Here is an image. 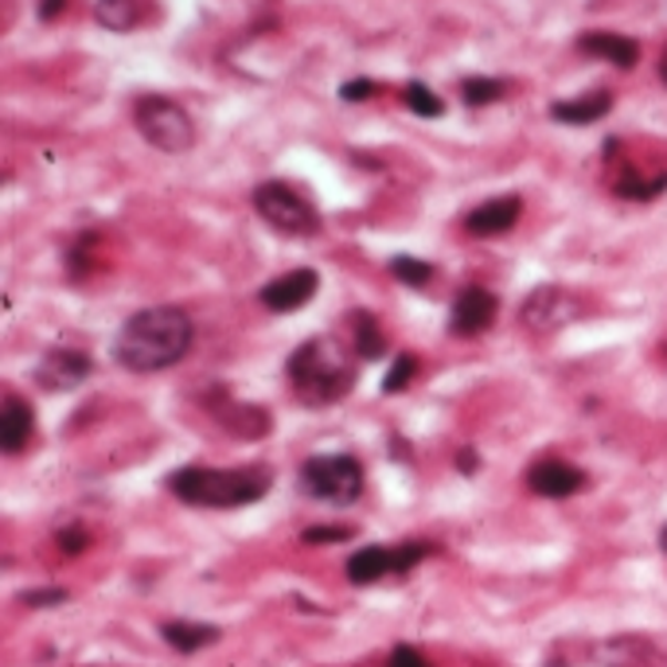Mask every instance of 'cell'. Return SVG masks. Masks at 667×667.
Masks as SVG:
<instances>
[{
  "mask_svg": "<svg viewBox=\"0 0 667 667\" xmlns=\"http://www.w3.org/2000/svg\"><path fill=\"white\" fill-rule=\"evenodd\" d=\"M191 321L188 313L173 305L160 309H145V313L129 316L122 324L114 340V359L122 363L125 371H137V375H148V371H165L176 367V363L188 355L191 347Z\"/></svg>",
  "mask_w": 667,
  "mask_h": 667,
  "instance_id": "1",
  "label": "cell"
},
{
  "mask_svg": "<svg viewBox=\"0 0 667 667\" xmlns=\"http://www.w3.org/2000/svg\"><path fill=\"white\" fill-rule=\"evenodd\" d=\"M32 441V410L20 398H9L0 410V449L4 454H20Z\"/></svg>",
  "mask_w": 667,
  "mask_h": 667,
  "instance_id": "17",
  "label": "cell"
},
{
  "mask_svg": "<svg viewBox=\"0 0 667 667\" xmlns=\"http://www.w3.org/2000/svg\"><path fill=\"white\" fill-rule=\"evenodd\" d=\"M321 289V278L316 270H289L281 278H273L270 285L262 289V305L273 309V313H296L301 305H309Z\"/></svg>",
  "mask_w": 667,
  "mask_h": 667,
  "instance_id": "9",
  "label": "cell"
},
{
  "mask_svg": "<svg viewBox=\"0 0 667 667\" xmlns=\"http://www.w3.org/2000/svg\"><path fill=\"white\" fill-rule=\"evenodd\" d=\"M387 667H429V664H426V656L414 648V644H398V648L390 652Z\"/></svg>",
  "mask_w": 667,
  "mask_h": 667,
  "instance_id": "28",
  "label": "cell"
},
{
  "mask_svg": "<svg viewBox=\"0 0 667 667\" xmlns=\"http://www.w3.org/2000/svg\"><path fill=\"white\" fill-rule=\"evenodd\" d=\"M59 551H63V554H83L86 551V531L83 528H63V531H59Z\"/></svg>",
  "mask_w": 667,
  "mask_h": 667,
  "instance_id": "29",
  "label": "cell"
},
{
  "mask_svg": "<svg viewBox=\"0 0 667 667\" xmlns=\"http://www.w3.org/2000/svg\"><path fill=\"white\" fill-rule=\"evenodd\" d=\"M254 211L262 215L270 227H278L281 235H316L321 227V215L309 204L305 196H296L289 184L265 180L254 188Z\"/></svg>",
  "mask_w": 667,
  "mask_h": 667,
  "instance_id": "6",
  "label": "cell"
},
{
  "mask_svg": "<svg viewBox=\"0 0 667 667\" xmlns=\"http://www.w3.org/2000/svg\"><path fill=\"white\" fill-rule=\"evenodd\" d=\"M387 574H398V551L395 546H363L347 559V577L352 585H371Z\"/></svg>",
  "mask_w": 667,
  "mask_h": 667,
  "instance_id": "14",
  "label": "cell"
},
{
  "mask_svg": "<svg viewBox=\"0 0 667 667\" xmlns=\"http://www.w3.org/2000/svg\"><path fill=\"white\" fill-rule=\"evenodd\" d=\"M403 102H406V110H414L418 117H441L445 114V102L437 98L426 83H406Z\"/></svg>",
  "mask_w": 667,
  "mask_h": 667,
  "instance_id": "23",
  "label": "cell"
},
{
  "mask_svg": "<svg viewBox=\"0 0 667 667\" xmlns=\"http://www.w3.org/2000/svg\"><path fill=\"white\" fill-rule=\"evenodd\" d=\"M160 633H165V640L173 644L176 652H184V656H191V652L219 640V628L199 625V621H168V625H160Z\"/></svg>",
  "mask_w": 667,
  "mask_h": 667,
  "instance_id": "18",
  "label": "cell"
},
{
  "mask_svg": "<svg viewBox=\"0 0 667 667\" xmlns=\"http://www.w3.org/2000/svg\"><path fill=\"white\" fill-rule=\"evenodd\" d=\"M133 125L140 129V137L148 140L160 153H188L191 140H196V125L191 117L176 106L173 98H160V94H148L133 106Z\"/></svg>",
  "mask_w": 667,
  "mask_h": 667,
  "instance_id": "4",
  "label": "cell"
},
{
  "mask_svg": "<svg viewBox=\"0 0 667 667\" xmlns=\"http://www.w3.org/2000/svg\"><path fill=\"white\" fill-rule=\"evenodd\" d=\"M613 191H617V196H625V199H656L659 191H667V176H656V180H640L636 173H625Z\"/></svg>",
  "mask_w": 667,
  "mask_h": 667,
  "instance_id": "24",
  "label": "cell"
},
{
  "mask_svg": "<svg viewBox=\"0 0 667 667\" xmlns=\"http://www.w3.org/2000/svg\"><path fill=\"white\" fill-rule=\"evenodd\" d=\"M414 371H418V359H414V355H403V359L390 367L387 379H383V390H387V395H398V390H403L406 383L414 379Z\"/></svg>",
  "mask_w": 667,
  "mask_h": 667,
  "instance_id": "25",
  "label": "cell"
},
{
  "mask_svg": "<svg viewBox=\"0 0 667 667\" xmlns=\"http://www.w3.org/2000/svg\"><path fill=\"white\" fill-rule=\"evenodd\" d=\"M659 546H664V554H667V528L659 531Z\"/></svg>",
  "mask_w": 667,
  "mask_h": 667,
  "instance_id": "34",
  "label": "cell"
},
{
  "mask_svg": "<svg viewBox=\"0 0 667 667\" xmlns=\"http://www.w3.org/2000/svg\"><path fill=\"white\" fill-rule=\"evenodd\" d=\"M577 51H585V55L593 59H605V63L613 66H625V71L636 66V59H640V43L617 32H585L582 40H577Z\"/></svg>",
  "mask_w": 667,
  "mask_h": 667,
  "instance_id": "13",
  "label": "cell"
},
{
  "mask_svg": "<svg viewBox=\"0 0 667 667\" xmlns=\"http://www.w3.org/2000/svg\"><path fill=\"white\" fill-rule=\"evenodd\" d=\"M94 20L110 32H129L145 20V0H98L94 4Z\"/></svg>",
  "mask_w": 667,
  "mask_h": 667,
  "instance_id": "19",
  "label": "cell"
},
{
  "mask_svg": "<svg viewBox=\"0 0 667 667\" xmlns=\"http://www.w3.org/2000/svg\"><path fill=\"white\" fill-rule=\"evenodd\" d=\"M352 535H355L352 528H309L301 539L316 546V543H347V539H352Z\"/></svg>",
  "mask_w": 667,
  "mask_h": 667,
  "instance_id": "27",
  "label": "cell"
},
{
  "mask_svg": "<svg viewBox=\"0 0 667 667\" xmlns=\"http://www.w3.org/2000/svg\"><path fill=\"white\" fill-rule=\"evenodd\" d=\"M301 488H305L313 500L324 503H352L363 492V465L347 454H324L309 457L301 465Z\"/></svg>",
  "mask_w": 667,
  "mask_h": 667,
  "instance_id": "5",
  "label": "cell"
},
{
  "mask_svg": "<svg viewBox=\"0 0 667 667\" xmlns=\"http://www.w3.org/2000/svg\"><path fill=\"white\" fill-rule=\"evenodd\" d=\"M577 313H582V305L574 293H566L562 285H539L519 309V321L531 336H554L570 321H577Z\"/></svg>",
  "mask_w": 667,
  "mask_h": 667,
  "instance_id": "7",
  "label": "cell"
},
{
  "mask_svg": "<svg viewBox=\"0 0 667 667\" xmlns=\"http://www.w3.org/2000/svg\"><path fill=\"white\" fill-rule=\"evenodd\" d=\"M91 371H94L91 355L74 352V347H51L40 359V367H35V379L48 390H74L79 383H86Z\"/></svg>",
  "mask_w": 667,
  "mask_h": 667,
  "instance_id": "8",
  "label": "cell"
},
{
  "mask_svg": "<svg viewBox=\"0 0 667 667\" xmlns=\"http://www.w3.org/2000/svg\"><path fill=\"white\" fill-rule=\"evenodd\" d=\"M375 91H379V86L371 83V79H352V83L340 86V98H344V102H363V98H371Z\"/></svg>",
  "mask_w": 667,
  "mask_h": 667,
  "instance_id": "30",
  "label": "cell"
},
{
  "mask_svg": "<svg viewBox=\"0 0 667 667\" xmlns=\"http://www.w3.org/2000/svg\"><path fill=\"white\" fill-rule=\"evenodd\" d=\"M496 296L488 293L484 285H469L461 296L454 301V316H449V329L457 332V336H480V332L488 329V324L496 321Z\"/></svg>",
  "mask_w": 667,
  "mask_h": 667,
  "instance_id": "10",
  "label": "cell"
},
{
  "mask_svg": "<svg viewBox=\"0 0 667 667\" xmlns=\"http://www.w3.org/2000/svg\"><path fill=\"white\" fill-rule=\"evenodd\" d=\"M285 375L293 383L296 398L309 406L340 403L355 387V371L344 359H336L324 340H309V344L296 347L285 363Z\"/></svg>",
  "mask_w": 667,
  "mask_h": 667,
  "instance_id": "3",
  "label": "cell"
},
{
  "mask_svg": "<svg viewBox=\"0 0 667 667\" xmlns=\"http://www.w3.org/2000/svg\"><path fill=\"white\" fill-rule=\"evenodd\" d=\"M503 91H508V86H503L500 79H484V74H472V79L461 83L465 106H492V102L503 98Z\"/></svg>",
  "mask_w": 667,
  "mask_h": 667,
  "instance_id": "21",
  "label": "cell"
},
{
  "mask_svg": "<svg viewBox=\"0 0 667 667\" xmlns=\"http://www.w3.org/2000/svg\"><path fill=\"white\" fill-rule=\"evenodd\" d=\"M66 9V0H40V17L43 20H59V12Z\"/></svg>",
  "mask_w": 667,
  "mask_h": 667,
  "instance_id": "31",
  "label": "cell"
},
{
  "mask_svg": "<svg viewBox=\"0 0 667 667\" xmlns=\"http://www.w3.org/2000/svg\"><path fill=\"white\" fill-rule=\"evenodd\" d=\"M457 465H461V472H477V454H461Z\"/></svg>",
  "mask_w": 667,
  "mask_h": 667,
  "instance_id": "32",
  "label": "cell"
},
{
  "mask_svg": "<svg viewBox=\"0 0 667 667\" xmlns=\"http://www.w3.org/2000/svg\"><path fill=\"white\" fill-rule=\"evenodd\" d=\"M24 605H32V609H48V605H63L66 602V590H28L24 597H20Z\"/></svg>",
  "mask_w": 667,
  "mask_h": 667,
  "instance_id": "26",
  "label": "cell"
},
{
  "mask_svg": "<svg viewBox=\"0 0 667 667\" xmlns=\"http://www.w3.org/2000/svg\"><path fill=\"white\" fill-rule=\"evenodd\" d=\"M593 659L605 667H644L652 659V644L644 636H613V640L597 644Z\"/></svg>",
  "mask_w": 667,
  "mask_h": 667,
  "instance_id": "16",
  "label": "cell"
},
{
  "mask_svg": "<svg viewBox=\"0 0 667 667\" xmlns=\"http://www.w3.org/2000/svg\"><path fill=\"white\" fill-rule=\"evenodd\" d=\"M613 110V94L609 91H590L582 98H570V102H554L551 117L562 125H593L602 122L605 114Z\"/></svg>",
  "mask_w": 667,
  "mask_h": 667,
  "instance_id": "15",
  "label": "cell"
},
{
  "mask_svg": "<svg viewBox=\"0 0 667 667\" xmlns=\"http://www.w3.org/2000/svg\"><path fill=\"white\" fill-rule=\"evenodd\" d=\"M352 329H355V347H359L363 359H379V355H387V336H383V329L375 324V316L355 313Z\"/></svg>",
  "mask_w": 667,
  "mask_h": 667,
  "instance_id": "20",
  "label": "cell"
},
{
  "mask_svg": "<svg viewBox=\"0 0 667 667\" xmlns=\"http://www.w3.org/2000/svg\"><path fill=\"white\" fill-rule=\"evenodd\" d=\"M390 273H395V278L403 281V285H410V289H421V285H429V281H434V265L421 262V258H406V254L390 258Z\"/></svg>",
  "mask_w": 667,
  "mask_h": 667,
  "instance_id": "22",
  "label": "cell"
},
{
  "mask_svg": "<svg viewBox=\"0 0 667 667\" xmlns=\"http://www.w3.org/2000/svg\"><path fill=\"white\" fill-rule=\"evenodd\" d=\"M659 79L667 83V51H664V59H659Z\"/></svg>",
  "mask_w": 667,
  "mask_h": 667,
  "instance_id": "33",
  "label": "cell"
},
{
  "mask_svg": "<svg viewBox=\"0 0 667 667\" xmlns=\"http://www.w3.org/2000/svg\"><path fill=\"white\" fill-rule=\"evenodd\" d=\"M519 215H523L519 196H500V199H488V204H480L477 211L465 215V227H469V235H477V239H492V235L511 231V227L519 222Z\"/></svg>",
  "mask_w": 667,
  "mask_h": 667,
  "instance_id": "12",
  "label": "cell"
},
{
  "mask_svg": "<svg viewBox=\"0 0 667 667\" xmlns=\"http://www.w3.org/2000/svg\"><path fill=\"white\" fill-rule=\"evenodd\" d=\"M528 484H531V492L546 496V500H566V496H574L585 488V472L570 461H539V465H531Z\"/></svg>",
  "mask_w": 667,
  "mask_h": 667,
  "instance_id": "11",
  "label": "cell"
},
{
  "mask_svg": "<svg viewBox=\"0 0 667 667\" xmlns=\"http://www.w3.org/2000/svg\"><path fill=\"white\" fill-rule=\"evenodd\" d=\"M273 477L265 465H242V469H204V465H188L168 477L173 496L196 508H247L258 503L270 492Z\"/></svg>",
  "mask_w": 667,
  "mask_h": 667,
  "instance_id": "2",
  "label": "cell"
}]
</instances>
